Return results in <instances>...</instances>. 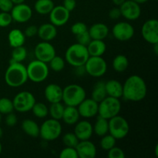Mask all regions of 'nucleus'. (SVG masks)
<instances>
[{"label":"nucleus","instance_id":"f257e3e1","mask_svg":"<svg viewBox=\"0 0 158 158\" xmlns=\"http://www.w3.org/2000/svg\"><path fill=\"white\" fill-rule=\"evenodd\" d=\"M148 87L145 80L138 75H132L123 84L122 97L128 101L139 102L146 97Z\"/></svg>","mask_w":158,"mask_h":158},{"label":"nucleus","instance_id":"f03ea898","mask_svg":"<svg viewBox=\"0 0 158 158\" xmlns=\"http://www.w3.org/2000/svg\"><path fill=\"white\" fill-rule=\"evenodd\" d=\"M4 79L6 84L10 87L18 88L23 86L29 80L26 66L22 63H9Z\"/></svg>","mask_w":158,"mask_h":158},{"label":"nucleus","instance_id":"7ed1b4c3","mask_svg":"<svg viewBox=\"0 0 158 158\" xmlns=\"http://www.w3.org/2000/svg\"><path fill=\"white\" fill-rule=\"evenodd\" d=\"M86 46L77 43L67 48L65 53V60L70 66L77 67L83 66L89 58Z\"/></svg>","mask_w":158,"mask_h":158},{"label":"nucleus","instance_id":"20e7f679","mask_svg":"<svg viewBox=\"0 0 158 158\" xmlns=\"http://www.w3.org/2000/svg\"><path fill=\"white\" fill-rule=\"evenodd\" d=\"M86 97V90L78 84H69L63 89L62 101L66 106H77Z\"/></svg>","mask_w":158,"mask_h":158},{"label":"nucleus","instance_id":"39448f33","mask_svg":"<svg viewBox=\"0 0 158 158\" xmlns=\"http://www.w3.org/2000/svg\"><path fill=\"white\" fill-rule=\"evenodd\" d=\"M28 79L33 83H42L47 79L49 73L47 63L36 60H32L26 66Z\"/></svg>","mask_w":158,"mask_h":158},{"label":"nucleus","instance_id":"423d86ee","mask_svg":"<svg viewBox=\"0 0 158 158\" xmlns=\"http://www.w3.org/2000/svg\"><path fill=\"white\" fill-rule=\"evenodd\" d=\"M120 110L121 103L120 99L107 96L98 103V116L107 120L119 115Z\"/></svg>","mask_w":158,"mask_h":158},{"label":"nucleus","instance_id":"0eeeda50","mask_svg":"<svg viewBox=\"0 0 158 158\" xmlns=\"http://www.w3.org/2000/svg\"><path fill=\"white\" fill-rule=\"evenodd\" d=\"M63 127L60 120L48 119L40 127V137L45 141H53L61 135Z\"/></svg>","mask_w":158,"mask_h":158},{"label":"nucleus","instance_id":"6e6552de","mask_svg":"<svg viewBox=\"0 0 158 158\" xmlns=\"http://www.w3.org/2000/svg\"><path fill=\"white\" fill-rule=\"evenodd\" d=\"M109 120V134L116 140H121L128 135L130 125L124 117L120 115L110 118Z\"/></svg>","mask_w":158,"mask_h":158},{"label":"nucleus","instance_id":"1a4fd4ad","mask_svg":"<svg viewBox=\"0 0 158 158\" xmlns=\"http://www.w3.org/2000/svg\"><path fill=\"white\" fill-rule=\"evenodd\" d=\"M86 73L93 77H103L107 70V63L102 56H89L84 64Z\"/></svg>","mask_w":158,"mask_h":158},{"label":"nucleus","instance_id":"9d476101","mask_svg":"<svg viewBox=\"0 0 158 158\" xmlns=\"http://www.w3.org/2000/svg\"><path fill=\"white\" fill-rule=\"evenodd\" d=\"M12 102L15 110L19 113H26L31 111L36 101L32 93L29 91H21L15 96Z\"/></svg>","mask_w":158,"mask_h":158},{"label":"nucleus","instance_id":"9b49d317","mask_svg":"<svg viewBox=\"0 0 158 158\" xmlns=\"http://www.w3.org/2000/svg\"><path fill=\"white\" fill-rule=\"evenodd\" d=\"M134 28L131 23L127 22H120L113 26V36L120 42H126L134 37Z\"/></svg>","mask_w":158,"mask_h":158},{"label":"nucleus","instance_id":"f8f14e48","mask_svg":"<svg viewBox=\"0 0 158 158\" xmlns=\"http://www.w3.org/2000/svg\"><path fill=\"white\" fill-rule=\"evenodd\" d=\"M34 54L36 60L48 63L56 54L55 47L49 42L42 41L35 46Z\"/></svg>","mask_w":158,"mask_h":158},{"label":"nucleus","instance_id":"ddd939ff","mask_svg":"<svg viewBox=\"0 0 158 158\" xmlns=\"http://www.w3.org/2000/svg\"><path fill=\"white\" fill-rule=\"evenodd\" d=\"M141 34L143 40L150 44L158 43V21L151 19L145 22L141 28Z\"/></svg>","mask_w":158,"mask_h":158},{"label":"nucleus","instance_id":"4468645a","mask_svg":"<svg viewBox=\"0 0 158 158\" xmlns=\"http://www.w3.org/2000/svg\"><path fill=\"white\" fill-rule=\"evenodd\" d=\"M119 8L121 12V16L129 21L137 20L141 15V8L140 4L132 0H126L119 6Z\"/></svg>","mask_w":158,"mask_h":158},{"label":"nucleus","instance_id":"2eb2a0df","mask_svg":"<svg viewBox=\"0 0 158 158\" xmlns=\"http://www.w3.org/2000/svg\"><path fill=\"white\" fill-rule=\"evenodd\" d=\"M12 20L18 23H25L32 16V10L27 4L20 3L14 5L10 12Z\"/></svg>","mask_w":158,"mask_h":158},{"label":"nucleus","instance_id":"dca6fc26","mask_svg":"<svg viewBox=\"0 0 158 158\" xmlns=\"http://www.w3.org/2000/svg\"><path fill=\"white\" fill-rule=\"evenodd\" d=\"M49 22L55 26H63L68 23L70 17V12L62 6H54L49 12Z\"/></svg>","mask_w":158,"mask_h":158},{"label":"nucleus","instance_id":"f3484780","mask_svg":"<svg viewBox=\"0 0 158 158\" xmlns=\"http://www.w3.org/2000/svg\"><path fill=\"white\" fill-rule=\"evenodd\" d=\"M80 116L84 118H92L98 115V103L92 98H85L78 106Z\"/></svg>","mask_w":158,"mask_h":158},{"label":"nucleus","instance_id":"a211bd4d","mask_svg":"<svg viewBox=\"0 0 158 158\" xmlns=\"http://www.w3.org/2000/svg\"><path fill=\"white\" fill-rule=\"evenodd\" d=\"M75 148L80 158H94L97 156V148L89 140H80Z\"/></svg>","mask_w":158,"mask_h":158},{"label":"nucleus","instance_id":"6ab92c4d","mask_svg":"<svg viewBox=\"0 0 158 158\" xmlns=\"http://www.w3.org/2000/svg\"><path fill=\"white\" fill-rule=\"evenodd\" d=\"M74 134L79 139V140H89L94 134L93 125L88 120L78 121L75 124Z\"/></svg>","mask_w":158,"mask_h":158},{"label":"nucleus","instance_id":"aec40b11","mask_svg":"<svg viewBox=\"0 0 158 158\" xmlns=\"http://www.w3.org/2000/svg\"><path fill=\"white\" fill-rule=\"evenodd\" d=\"M44 96L49 103L62 102L63 99V88L56 83H50L45 88Z\"/></svg>","mask_w":158,"mask_h":158},{"label":"nucleus","instance_id":"412c9836","mask_svg":"<svg viewBox=\"0 0 158 158\" xmlns=\"http://www.w3.org/2000/svg\"><path fill=\"white\" fill-rule=\"evenodd\" d=\"M37 35L43 41H51L54 40L57 35L56 26L52 25L51 23H43L38 27Z\"/></svg>","mask_w":158,"mask_h":158},{"label":"nucleus","instance_id":"4be33fe9","mask_svg":"<svg viewBox=\"0 0 158 158\" xmlns=\"http://www.w3.org/2000/svg\"><path fill=\"white\" fill-rule=\"evenodd\" d=\"M88 32L92 40H103L109 35L110 29L104 23H97L88 29Z\"/></svg>","mask_w":158,"mask_h":158},{"label":"nucleus","instance_id":"5701e85b","mask_svg":"<svg viewBox=\"0 0 158 158\" xmlns=\"http://www.w3.org/2000/svg\"><path fill=\"white\" fill-rule=\"evenodd\" d=\"M86 49L89 56H102L106 50V45L103 40H91Z\"/></svg>","mask_w":158,"mask_h":158},{"label":"nucleus","instance_id":"b1692460","mask_svg":"<svg viewBox=\"0 0 158 158\" xmlns=\"http://www.w3.org/2000/svg\"><path fill=\"white\" fill-rule=\"evenodd\" d=\"M105 88L109 97L120 99L123 96V84L118 80H110L105 82Z\"/></svg>","mask_w":158,"mask_h":158},{"label":"nucleus","instance_id":"393cba45","mask_svg":"<svg viewBox=\"0 0 158 158\" xmlns=\"http://www.w3.org/2000/svg\"><path fill=\"white\" fill-rule=\"evenodd\" d=\"M80 116L77 106H66L63 111L62 120L68 125H74L79 121Z\"/></svg>","mask_w":158,"mask_h":158},{"label":"nucleus","instance_id":"a878e982","mask_svg":"<svg viewBox=\"0 0 158 158\" xmlns=\"http://www.w3.org/2000/svg\"><path fill=\"white\" fill-rule=\"evenodd\" d=\"M26 38L24 32L19 29H12L8 35V41L12 48L23 46L26 42Z\"/></svg>","mask_w":158,"mask_h":158},{"label":"nucleus","instance_id":"bb28decb","mask_svg":"<svg viewBox=\"0 0 158 158\" xmlns=\"http://www.w3.org/2000/svg\"><path fill=\"white\" fill-rule=\"evenodd\" d=\"M22 129L29 137H40V126L32 119H25L22 123Z\"/></svg>","mask_w":158,"mask_h":158},{"label":"nucleus","instance_id":"cd10ccee","mask_svg":"<svg viewBox=\"0 0 158 158\" xmlns=\"http://www.w3.org/2000/svg\"><path fill=\"white\" fill-rule=\"evenodd\" d=\"M94 133L99 137H103L109 133V120L98 116L95 123L93 126Z\"/></svg>","mask_w":158,"mask_h":158},{"label":"nucleus","instance_id":"c85d7f7f","mask_svg":"<svg viewBox=\"0 0 158 158\" xmlns=\"http://www.w3.org/2000/svg\"><path fill=\"white\" fill-rule=\"evenodd\" d=\"M55 6L52 0H37L34 4V9L37 13L40 15L49 14Z\"/></svg>","mask_w":158,"mask_h":158},{"label":"nucleus","instance_id":"c756f323","mask_svg":"<svg viewBox=\"0 0 158 158\" xmlns=\"http://www.w3.org/2000/svg\"><path fill=\"white\" fill-rule=\"evenodd\" d=\"M106 97H107V94H106V88H105V82H97L93 88L92 97L91 98L97 103H100Z\"/></svg>","mask_w":158,"mask_h":158},{"label":"nucleus","instance_id":"7c9ffc66","mask_svg":"<svg viewBox=\"0 0 158 158\" xmlns=\"http://www.w3.org/2000/svg\"><path fill=\"white\" fill-rule=\"evenodd\" d=\"M129 66L128 58L124 55H117L114 58L112 66L114 70L117 73H123L126 70Z\"/></svg>","mask_w":158,"mask_h":158},{"label":"nucleus","instance_id":"2f4dec72","mask_svg":"<svg viewBox=\"0 0 158 158\" xmlns=\"http://www.w3.org/2000/svg\"><path fill=\"white\" fill-rule=\"evenodd\" d=\"M64 109V104H63L61 102L50 103V106L49 107V114L50 115L51 118L60 120H62Z\"/></svg>","mask_w":158,"mask_h":158},{"label":"nucleus","instance_id":"473e14b6","mask_svg":"<svg viewBox=\"0 0 158 158\" xmlns=\"http://www.w3.org/2000/svg\"><path fill=\"white\" fill-rule=\"evenodd\" d=\"M27 57V50L23 46L13 48L9 63H23Z\"/></svg>","mask_w":158,"mask_h":158},{"label":"nucleus","instance_id":"72a5a7b5","mask_svg":"<svg viewBox=\"0 0 158 158\" xmlns=\"http://www.w3.org/2000/svg\"><path fill=\"white\" fill-rule=\"evenodd\" d=\"M31 111L37 118L43 119L47 117V115L49 114V107L44 103L35 102Z\"/></svg>","mask_w":158,"mask_h":158},{"label":"nucleus","instance_id":"f704fd0d","mask_svg":"<svg viewBox=\"0 0 158 158\" xmlns=\"http://www.w3.org/2000/svg\"><path fill=\"white\" fill-rule=\"evenodd\" d=\"M101 137L102 138L101 140H100V148L103 150H104V151H108L109 150H110L111 148H114L116 145V141H117V140H116L111 134H110L109 133Z\"/></svg>","mask_w":158,"mask_h":158},{"label":"nucleus","instance_id":"c9c22d12","mask_svg":"<svg viewBox=\"0 0 158 158\" xmlns=\"http://www.w3.org/2000/svg\"><path fill=\"white\" fill-rule=\"evenodd\" d=\"M14 106L12 100L7 97L0 98V114H6L13 112Z\"/></svg>","mask_w":158,"mask_h":158},{"label":"nucleus","instance_id":"e433bc0d","mask_svg":"<svg viewBox=\"0 0 158 158\" xmlns=\"http://www.w3.org/2000/svg\"><path fill=\"white\" fill-rule=\"evenodd\" d=\"M48 63L49 64V66L51 69L55 72H60L64 69L66 62L64 59L56 55Z\"/></svg>","mask_w":158,"mask_h":158},{"label":"nucleus","instance_id":"4c0bfd02","mask_svg":"<svg viewBox=\"0 0 158 158\" xmlns=\"http://www.w3.org/2000/svg\"><path fill=\"white\" fill-rule=\"evenodd\" d=\"M79 139L74 133H66L63 137V143L66 147L76 148L79 143Z\"/></svg>","mask_w":158,"mask_h":158},{"label":"nucleus","instance_id":"58836bf2","mask_svg":"<svg viewBox=\"0 0 158 158\" xmlns=\"http://www.w3.org/2000/svg\"><path fill=\"white\" fill-rule=\"evenodd\" d=\"M60 157L61 158H78L77 150L75 148L71 147H65L60 154Z\"/></svg>","mask_w":158,"mask_h":158},{"label":"nucleus","instance_id":"ea45409f","mask_svg":"<svg viewBox=\"0 0 158 158\" xmlns=\"http://www.w3.org/2000/svg\"><path fill=\"white\" fill-rule=\"evenodd\" d=\"M12 18L10 12H0V27H8L12 23Z\"/></svg>","mask_w":158,"mask_h":158},{"label":"nucleus","instance_id":"a19ab883","mask_svg":"<svg viewBox=\"0 0 158 158\" xmlns=\"http://www.w3.org/2000/svg\"><path fill=\"white\" fill-rule=\"evenodd\" d=\"M88 30L87 26L83 22H77L71 26V32L74 35H77L82 33L83 32H86Z\"/></svg>","mask_w":158,"mask_h":158},{"label":"nucleus","instance_id":"79ce46f5","mask_svg":"<svg viewBox=\"0 0 158 158\" xmlns=\"http://www.w3.org/2000/svg\"><path fill=\"white\" fill-rule=\"evenodd\" d=\"M107 157L109 158H124L125 153L121 148L114 146L108 151Z\"/></svg>","mask_w":158,"mask_h":158},{"label":"nucleus","instance_id":"37998d69","mask_svg":"<svg viewBox=\"0 0 158 158\" xmlns=\"http://www.w3.org/2000/svg\"><path fill=\"white\" fill-rule=\"evenodd\" d=\"M76 36H77V43L85 46H87L89 43V42L91 41V40H92L90 35H89L88 30L86 31V32H82V33L79 34V35H77Z\"/></svg>","mask_w":158,"mask_h":158},{"label":"nucleus","instance_id":"c03bdc74","mask_svg":"<svg viewBox=\"0 0 158 158\" xmlns=\"http://www.w3.org/2000/svg\"><path fill=\"white\" fill-rule=\"evenodd\" d=\"M14 4L11 0H0V11L10 12L13 8Z\"/></svg>","mask_w":158,"mask_h":158},{"label":"nucleus","instance_id":"a18cd8bd","mask_svg":"<svg viewBox=\"0 0 158 158\" xmlns=\"http://www.w3.org/2000/svg\"><path fill=\"white\" fill-rule=\"evenodd\" d=\"M5 121H6V124L7 125L8 127H14L17 123L18 118H17L16 115H15L13 112H12L6 114Z\"/></svg>","mask_w":158,"mask_h":158},{"label":"nucleus","instance_id":"49530a36","mask_svg":"<svg viewBox=\"0 0 158 158\" xmlns=\"http://www.w3.org/2000/svg\"><path fill=\"white\" fill-rule=\"evenodd\" d=\"M37 32H38V27L35 26H29L25 30L24 34L26 35V37H29V38H32V37L35 36V35H37Z\"/></svg>","mask_w":158,"mask_h":158},{"label":"nucleus","instance_id":"de8ad7c7","mask_svg":"<svg viewBox=\"0 0 158 158\" xmlns=\"http://www.w3.org/2000/svg\"><path fill=\"white\" fill-rule=\"evenodd\" d=\"M109 17L111 19H118L121 17V12L119 7H114L110 10L109 12Z\"/></svg>","mask_w":158,"mask_h":158},{"label":"nucleus","instance_id":"09e8293b","mask_svg":"<svg viewBox=\"0 0 158 158\" xmlns=\"http://www.w3.org/2000/svg\"><path fill=\"white\" fill-rule=\"evenodd\" d=\"M63 6L71 12L75 9L77 6V1L76 0H63Z\"/></svg>","mask_w":158,"mask_h":158},{"label":"nucleus","instance_id":"8fccbe9b","mask_svg":"<svg viewBox=\"0 0 158 158\" xmlns=\"http://www.w3.org/2000/svg\"><path fill=\"white\" fill-rule=\"evenodd\" d=\"M126 0H112L113 3H114L115 6H120L122 3H123Z\"/></svg>","mask_w":158,"mask_h":158},{"label":"nucleus","instance_id":"3c124183","mask_svg":"<svg viewBox=\"0 0 158 158\" xmlns=\"http://www.w3.org/2000/svg\"><path fill=\"white\" fill-rule=\"evenodd\" d=\"M12 2L14 5L16 4H20V3H23L25 2V0H11Z\"/></svg>","mask_w":158,"mask_h":158},{"label":"nucleus","instance_id":"603ef678","mask_svg":"<svg viewBox=\"0 0 158 158\" xmlns=\"http://www.w3.org/2000/svg\"><path fill=\"white\" fill-rule=\"evenodd\" d=\"M132 1L138 3V4H143V3L147 2L148 1V0H132Z\"/></svg>","mask_w":158,"mask_h":158},{"label":"nucleus","instance_id":"864d4df0","mask_svg":"<svg viewBox=\"0 0 158 158\" xmlns=\"http://www.w3.org/2000/svg\"><path fill=\"white\" fill-rule=\"evenodd\" d=\"M154 46V53L156 55H157L158 53V43H156V44L153 45Z\"/></svg>","mask_w":158,"mask_h":158},{"label":"nucleus","instance_id":"5fc2aeb1","mask_svg":"<svg viewBox=\"0 0 158 158\" xmlns=\"http://www.w3.org/2000/svg\"><path fill=\"white\" fill-rule=\"evenodd\" d=\"M157 151H158V145L157 144V145H156V148H155V154H156V156H157V157L158 156Z\"/></svg>","mask_w":158,"mask_h":158},{"label":"nucleus","instance_id":"6e6d98bb","mask_svg":"<svg viewBox=\"0 0 158 158\" xmlns=\"http://www.w3.org/2000/svg\"><path fill=\"white\" fill-rule=\"evenodd\" d=\"M3 135V131H2V129L1 127H0V138H1L2 137Z\"/></svg>","mask_w":158,"mask_h":158},{"label":"nucleus","instance_id":"4d7b16f0","mask_svg":"<svg viewBox=\"0 0 158 158\" xmlns=\"http://www.w3.org/2000/svg\"><path fill=\"white\" fill-rule=\"evenodd\" d=\"M2 151V143L1 142H0V154H1Z\"/></svg>","mask_w":158,"mask_h":158},{"label":"nucleus","instance_id":"13d9d810","mask_svg":"<svg viewBox=\"0 0 158 158\" xmlns=\"http://www.w3.org/2000/svg\"><path fill=\"white\" fill-rule=\"evenodd\" d=\"M1 120H2V114H0V123H1Z\"/></svg>","mask_w":158,"mask_h":158},{"label":"nucleus","instance_id":"bf43d9fd","mask_svg":"<svg viewBox=\"0 0 158 158\" xmlns=\"http://www.w3.org/2000/svg\"><path fill=\"white\" fill-rule=\"evenodd\" d=\"M154 1H157V0H154Z\"/></svg>","mask_w":158,"mask_h":158}]
</instances>
